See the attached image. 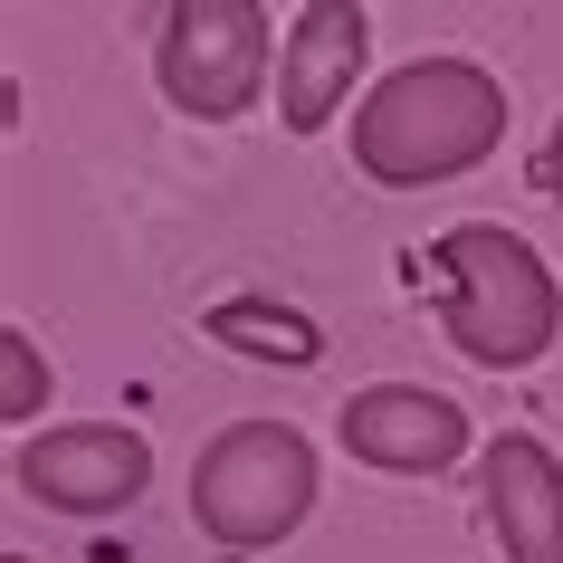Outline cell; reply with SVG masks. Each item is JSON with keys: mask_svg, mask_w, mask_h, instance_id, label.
I'll use <instances>...</instances> for the list:
<instances>
[{"mask_svg": "<svg viewBox=\"0 0 563 563\" xmlns=\"http://www.w3.org/2000/svg\"><path fill=\"white\" fill-rule=\"evenodd\" d=\"M477 497H487V534H497L506 563H563V459L534 430L487 440Z\"/></svg>", "mask_w": 563, "mask_h": 563, "instance_id": "cell-8", "label": "cell"}, {"mask_svg": "<svg viewBox=\"0 0 563 563\" xmlns=\"http://www.w3.org/2000/svg\"><path fill=\"white\" fill-rule=\"evenodd\" d=\"M344 449L383 477H440L468 459V411L430 383H373L344 401Z\"/></svg>", "mask_w": 563, "mask_h": 563, "instance_id": "cell-7", "label": "cell"}, {"mask_svg": "<svg viewBox=\"0 0 563 563\" xmlns=\"http://www.w3.org/2000/svg\"><path fill=\"white\" fill-rule=\"evenodd\" d=\"M497 144H506V87L477 58H411L354 106V163L383 191L459 181Z\"/></svg>", "mask_w": 563, "mask_h": 563, "instance_id": "cell-1", "label": "cell"}, {"mask_svg": "<svg viewBox=\"0 0 563 563\" xmlns=\"http://www.w3.org/2000/svg\"><path fill=\"white\" fill-rule=\"evenodd\" d=\"M153 77H163V96L181 115H201V124L249 115L267 87V10L258 0H173Z\"/></svg>", "mask_w": 563, "mask_h": 563, "instance_id": "cell-4", "label": "cell"}, {"mask_svg": "<svg viewBox=\"0 0 563 563\" xmlns=\"http://www.w3.org/2000/svg\"><path fill=\"white\" fill-rule=\"evenodd\" d=\"M363 58H373L363 0H306L287 48H277V124L287 134H325L344 115V96L363 87Z\"/></svg>", "mask_w": 563, "mask_h": 563, "instance_id": "cell-6", "label": "cell"}, {"mask_svg": "<svg viewBox=\"0 0 563 563\" xmlns=\"http://www.w3.org/2000/svg\"><path fill=\"white\" fill-rule=\"evenodd\" d=\"M534 173H544V191H554V201H563V124H554V134H544V163H534Z\"/></svg>", "mask_w": 563, "mask_h": 563, "instance_id": "cell-10", "label": "cell"}, {"mask_svg": "<svg viewBox=\"0 0 563 563\" xmlns=\"http://www.w3.org/2000/svg\"><path fill=\"white\" fill-rule=\"evenodd\" d=\"M10 468H20V487L38 506H58V516H115V506H134L153 487V449L124 420H58V430H38V440L10 449Z\"/></svg>", "mask_w": 563, "mask_h": 563, "instance_id": "cell-5", "label": "cell"}, {"mask_svg": "<svg viewBox=\"0 0 563 563\" xmlns=\"http://www.w3.org/2000/svg\"><path fill=\"white\" fill-rule=\"evenodd\" d=\"M0 563H30V554H0Z\"/></svg>", "mask_w": 563, "mask_h": 563, "instance_id": "cell-11", "label": "cell"}, {"mask_svg": "<svg viewBox=\"0 0 563 563\" xmlns=\"http://www.w3.org/2000/svg\"><path fill=\"white\" fill-rule=\"evenodd\" d=\"M48 411V363H38V344L20 325L0 334V420H38Z\"/></svg>", "mask_w": 563, "mask_h": 563, "instance_id": "cell-9", "label": "cell"}, {"mask_svg": "<svg viewBox=\"0 0 563 563\" xmlns=\"http://www.w3.org/2000/svg\"><path fill=\"white\" fill-rule=\"evenodd\" d=\"M440 277H449V344L487 373H526L554 354L563 334V287L516 230L497 220H459L440 239Z\"/></svg>", "mask_w": 563, "mask_h": 563, "instance_id": "cell-2", "label": "cell"}, {"mask_svg": "<svg viewBox=\"0 0 563 563\" xmlns=\"http://www.w3.org/2000/svg\"><path fill=\"white\" fill-rule=\"evenodd\" d=\"M316 506V449L287 420H230L220 440L201 449L191 468V516H201L210 544L230 554H258V544H287Z\"/></svg>", "mask_w": 563, "mask_h": 563, "instance_id": "cell-3", "label": "cell"}]
</instances>
